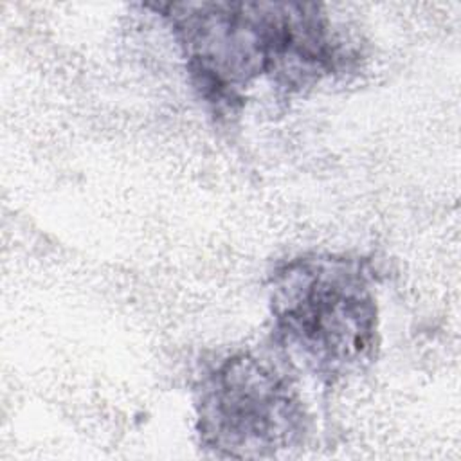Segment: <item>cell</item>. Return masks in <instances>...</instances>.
Masks as SVG:
<instances>
[{
    "mask_svg": "<svg viewBox=\"0 0 461 461\" xmlns=\"http://www.w3.org/2000/svg\"><path fill=\"white\" fill-rule=\"evenodd\" d=\"M376 272L346 254L290 258L268 279L272 340L290 367L335 384L369 364L378 344Z\"/></svg>",
    "mask_w": 461,
    "mask_h": 461,
    "instance_id": "cell-2",
    "label": "cell"
},
{
    "mask_svg": "<svg viewBox=\"0 0 461 461\" xmlns=\"http://www.w3.org/2000/svg\"><path fill=\"white\" fill-rule=\"evenodd\" d=\"M200 443L220 457H270L304 443L310 418L292 375L238 351L211 362L194 389Z\"/></svg>",
    "mask_w": 461,
    "mask_h": 461,
    "instance_id": "cell-3",
    "label": "cell"
},
{
    "mask_svg": "<svg viewBox=\"0 0 461 461\" xmlns=\"http://www.w3.org/2000/svg\"><path fill=\"white\" fill-rule=\"evenodd\" d=\"M166 18L193 85L220 113L236 110L263 77L303 88L353 59L319 5L171 4Z\"/></svg>",
    "mask_w": 461,
    "mask_h": 461,
    "instance_id": "cell-1",
    "label": "cell"
}]
</instances>
